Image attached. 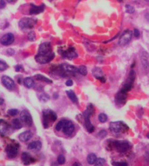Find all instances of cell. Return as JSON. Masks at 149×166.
<instances>
[{
	"mask_svg": "<svg viewBox=\"0 0 149 166\" xmlns=\"http://www.w3.org/2000/svg\"><path fill=\"white\" fill-rule=\"evenodd\" d=\"M145 18H146V19L148 21H149V13H147V14H145Z\"/></svg>",
	"mask_w": 149,
	"mask_h": 166,
	"instance_id": "obj_49",
	"label": "cell"
},
{
	"mask_svg": "<svg viewBox=\"0 0 149 166\" xmlns=\"http://www.w3.org/2000/svg\"><path fill=\"white\" fill-rule=\"evenodd\" d=\"M126 97H127V93L120 90L119 92L116 94V97H115V100H116V102L118 104L124 105V103H126Z\"/></svg>",
	"mask_w": 149,
	"mask_h": 166,
	"instance_id": "obj_17",
	"label": "cell"
},
{
	"mask_svg": "<svg viewBox=\"0 0 149 166\" xmlns=\"http://www.w3.org/2000/svg\"><path fill=\"white\" fill-rule=\"evenodd\" d=\"M98 119L100 122L105 123L107 122V120H108V116H107L106 114H104V113H101V114H99Z\"/></svg>",
	"mask_w": 149,
	"mask_h": 166,
	"instance_id": "obj_30",
	"label": "cell"
},
{
	"mask_svg": "<svg viewBox=\"0 0 149 166\" xmlns=\"http://www.w3.org/2000/svg\"><path fill=\"white\" fill-rule=\"evenodd\" d=\"M45 10V4H41V5H35V4H32L31 7L29 9V13L31 15H37L43 12Z\"/></svg>",
	"mask_w": 149,
	"mask_h": 166,
	"instance_id": "obj_19",
	"label": "cell"
},
{
	"mask_svg": "<svg viewBox=\"0 0 149 166\" xmlns=\"http://www.w3.org/2000/svg\"><path fill=\"white\" fill-rule=\"evenodd\" d=\"M28 149L33 150L34 151H38L41 149L42 148V143L39 140H35V141H32L27 146Z\"/></svg>",
	"mask_w": 149,
	"mask_h": 166,
	"instance_id": "obj_22",
	"label": "cell"
},
{
	"mask_svg": "<svg viewBox=\"0 0 149 166\" xmlns=\"http://www.w3.org/2000/svg\"><path fill=\"white\" fill-rule=\"evenodd\" d=\"M105 164V159H103V158H98L97 159L95 162V165L96 166H100V165H104Z\"/></svg>",
	"mask_w": 149,
	"mask_h": 166,
	"instance_id": "obj_37",
	"label": "cell"
},
{
	"mask_svg": "<svg viewBox=\"0 0 149 166\" xmlns=\"http://www.w3.org/2000/svg\"><path fill=\"white\" fill-rule=\"evenodd\" d=\"M27 37H28L29 40L32 41V42L36 40V35H35L34 32L32 31V32H29Z\"/></svg>",
	"mask_w": 149,
	"mask_h": 166,
	"instance_id": "obj_33",
	"label": "cell"
},
{
	"mask_svg": "<svg viewBox=\"0 0 149 166\" xmlns=\"http://www.w3.org/2000/svg\"><path fill=\"white\" fill-rule=\"evenodd\" d=\"M65 84H66L67 87H72L73 85V81L71 79H69L66 81Z\"/></svg>",
	"mask_w": 149,
	"mask_h": 166,
	"instance_id": "obj_44",
	"label": "cell"
},
{
	"mask_svg": "<svg viewBox=\"0 0 149 166\" xmlns=\"http://www.w3.org/2000/svg\"><path fill=\"white\" fill-rule=\"evenodd\" d=\"M147 137H148V138L149 139V132L148 133V135H147Z\"/></svg>",
	"mask_w": 149,
	"mask_h": 166,
	"instance_id": "obj_51",
	"label": "cell"
},
{
	"mask_svg": "<svg viewBox=\"0 0 149 166\" xmlns=\"http://www.w3.org/2000/svg\"><path fill=\"white\" fill-rule=\"evenodd\" d=\"M50 99V96L48 94H46V93H43L42 95H40V100L41 102H43V103H46V102L48 101Z\"/></svg>",
	"mask_w": 149,
	"mask_h": 166,
	"instance_id": "obj_31",
	"label": "cell"
},
{
	"mask_svg": "<svg viewBox=\"0 0 149 166\" xmlns=\"http://www.w3.org/2000/svg\"><path fill=\"white\" fill-rule=\"evenodd\" d=\"M63 126H62V131L65 135L70 136L73 133L75 130V125L71 121L67 120V119H62Z\"/></svg>",
	"mask_w": 149,
	"mask_h": 166,
	"instance_id": "obj_9",
	"label": "cell"
},
{
	"mask_svg": "<svg viewBox=\"0 0 149 166\" xmlns=\"http://www.w3.org/2000/svg\"><path fill=\"white\" fill-rule=\"evenodd\" d=\"M107 135V131L105 130H100L98 132V134H97V137H98L99 138H100V139H103L104 138H105Z\"/></svg>",
	"mask_w": 149,
	"mask_h": 166,
	"instance_id": "obj_36",
	"label": "cell"
},
{
	"mask_svg": "<svg viewBox=\"0 0 149 166\" xmlns=\"http://www.w3.org/2000/svg\"><path fill=\"white\" fill-rule=\"evenodd\" d=\"M6 1L9 3H13L15 2V1H16V0H6Z\"/></svg>",
	"mask_w": 149,
	"mask_h": 166,
	"instance_id": "obj_47",
	"label": "cell"
},
{
	"mask_svg": "<svg viewBox=\"0 0 149 166\" xmlns=\"http://www.w3.org/2000/svg\"><path fill=\"white\" fill-rule=\"evenodd\" d=\"M14 41H15V36L12 33L9 32L1 37V39H0V43L2 46H7L13 43Z\"/></svg>",
	"mask_w": 149,
	"mask_h": 166,
	"instance_id": "obj_13",
	"label": "cell"
},
{
	"mask_svg": "<svg viewBox=\"0 0 149 166\" xmlns=\"http://www.w3.org/2000/svg\"><path fill=\"white\" fill-rule=\"evenodd\" d=\"M10 125L4 119H0V135H5L10 132Z\"/></svg>",
	"mask_w": 149,
	"mask_h": 166,
	"instance_id": "obj_16",
	"label": "cell"
},
{
	"mask_svg": "<svg viewBox=\"0 0 149 166\" xmlns=\"http://www.w3.org/2000/svg\"><path fill=\"white\" fill-rule=\"evenodd\" d=\"M62 126H63V122H62V120H60L59 122L57 123V125H56V130H57V131H60L62 129Z\"/></svg>",
	"mask_w": 149,
	"mask_h": 166,
	"instance_id": "obj_39",
	"label": "cell"
},
{
	"mask_svg": "<svg viewBox=\"0 0 149 166\" xmlns=\"http://www.w3.org/2000/svg\"><path fill=\"white\" fill-rule=\"evenodd\" d=\"M97 159V156H96V154H94V153H90L87 157V162H89V165H94Z\"/></svg>",
	"mask_w": 149,
	"mask_h": 166,
	"instance_id": "obj_27",
	"label": "cell"
},
{
	"mask_svg": "<svg viewBox=\"0 0 149 166\" xmlns=\"http://www.w3.org/2000/svg\"><path fill=\"white\" fill-rule=\"evenodd\" d=\"M113 148L119 153H124L131 149V143L127 140H114L113 141Z\"/></svg>",
	"mask_w": 149,
	"mask_h": 166,
	"instance_id": "obj_6",
	"label": "cell"
},
{
	"mask_svg": "<svg viewBox=\"0 0 149 166\" xmlns=\"http://www.w3.org/2000/svg\"><path fill=\"white\" fill-rule=\"evenodd\" d=\"M66 94H67V96L69 97V99H70L73 103H75V104H77V105L78 104V97L76 96V95H75V93L73 90H67L66 92Z\"/></svg>",
	"mask_w": 149,
	"mask_h": 166,
	"instance_id": "obj_23",
	"label": "cell"
},
{
	"mask_svg": "<svg viewBox=\"0 0 149 166\" xmlns=\"http://www.w3.org/2000/svg\"><path fill=\"white\" fill-rule=\"evenodd\" d=\"M57 119V115L54 111L50 109L44 110L43 111V123L45 128H48L51 123L55 122Z\"/></svg>",
	"mask_w": 149,
	"mask_h": 166,
	"instance_id": "obj_3",
	"label": "cell"
},
{
	"mask_svg": "<svg viewBox=\"0 0 149 166\" xmlns=\"http://www.w3.org/2000/svg\"><path fill=\"white\" fill-rule=\"evenodd\" d=\"M1 84H3L4 87L6 89H7L8 90H13L15 89V82L14 81L11 79L10 77L7 76H3L1 79Z\"/></svg>",
	"mask_w": 149,
	"mask_h": 166,
	"instance_id": "obj_14",
	"label": "cell"
},
{
	"mask_svg": "<svg viewBox=\"0 0 149 166\" xmlns=\"http://www.w3.org/2000/svg\"><path fill=\"white\" fill-rule=\"evenodd\" d=\"M135 77H136L135 72H134V70H132L130 71V73H129V76H128L126 82L124 84V85H123L121 90L124 92H126V93H127L128 92H129V91L132 89V88L133 87V84H134V80H135Z\"/></svg>",
	"mask_w": 149,
	"mask_h": 166,
	"instance_id": "obj_8",
	"label": "cell"
},
{
	"mask_svg": "<svg viewBox=\"0 0 149 166\" xmlns=\"http://www.w3.org/2000/svg\"><path fill=\"white\" fill-rule=\"evenodd\" d=\"M7 68H8L7 64L3 60L0 59V71H4V70H7Z\"/></svg>",
	"mask_w": 149,
	"mask_h": 166,
	"instance_id": "obj_34",
	"label": "cell"
},
{
	"mask_svg": "<svg viewBox=\"0 0 149 166\" xmlns=\"http://www.w3.org/2000/svg\"><path fill=\"white\" fill-rule=\"evenodd\" d=\"M94 106L92 105H89L87 107L86 110L85 111V112L83 113V119H84V125L86 129L87 130V131L90 133H92L94 131L95 128H94V125L91 124L90 117L92 114H94Z\"/></svg>",
	"mask_w": 149,
	"mask_h": 166,
	"instance_id": "obj_2",
	"label": "cell"
},
{
	"mask_svg": "<svg viewBox=\"0 0 149 166\" xmlns=\"http://www.w3.org/2000/svg\"><path fill=\"white\" fill-rule=\"evenodd\" d=\"M55 71L57 72L59 75L63 76V75L78 73V68L73 66V65H68V64H62L56 68Z\"/></svg>",
	"mask_w": 149,
	"mask_h": 166,
	"instance_id": "obj_4",
	"label": "cell"
},
{
	"mask_svg": "<svg viewBox=\"0 0 149 166\" xmlns=\"http://www.w3.org/2000/svg\"><path fill=\"white\" fill-rule=\"evenodd\" d=\"M110 129L114 133H125L129 127L123 122H113L110 123Z\"/></svg>",
	"mask_w": 149,
	"mask_h": 166,
	"instance_id": "obj_7",
	"label": "cell"
},
{
	"mask_svg": "<svg viewBox=\"0 0 149 166\" xmlns=\"http://www.w3.org/2000/svg\"><path fill=\"white\" fill-rule=\"evenodd\" d=\"M37 19L32 18H23L21 19L18 22V26L21 30L32 29L37 24Z\"/></svg>",
	"mask_w": 149,
	"mask_h": 166,
	"instance_id": "obj_5",
	"label": "cell"
},
{
	"mask_svg": "<svg viewBox=\"0 0 149 166\" xmlns=\"http://www.w3.org/2000/svg\"><path fill=\"white\" fill-rule=\"evenodd\" d=\"M61 54H62V57L65 59H73L76 58L78 57L75 49L73 47L69 48L66 51H62V52L59 51Z\"/></svg>",
	"mask_w": 149,
	"mask_h": 166,
	"instance_id": "obj_15",
	"label": "cell"
},
{
	"mask_svg": "<svg viewBox=\"0 0 149 166\" xmlns=\"http://www.w3.org/2000/svg\"><path fill=\"white\" fill-rule=\"evenodd\" d=\"M65 157L63 155V154H59L58 158H57V162L59 165H62V164H65Z\"/></svg>",
	"mask_w": 149,
	"mask_h": 166,
	"instance_id": "obj_35",
	"label": "cell"
},
{
	"mask_svg": "<svg viewBox=\"0 0 149 166\" xmlns=\"http://www.w3.org/2000/svg\"><path fill=\"white\" fill-rule=\"evenodd\" d=\"M145 1H148V2H149V0H145Z\"/></svg>",
	"mask_w": 149,
	"mask_h": 166,
	"instance_id": "obj_52",
	"label": "cell"
},
{
	"mask_svg": "<svg viewBox=\"0 0 149 166\" xmlns=\"http://www.w3.org/2000/svg\"><path fill=\"white\" fill-rule=\"evenodd\" d=\"M34 79L37 81H43V82H46L47 84H52V81L50 80L48 78H46V76H43L41 74H37L34 76Z\"/></svg>",
	"mask_w": 149,
	"mask_h": 166,
	"instance_id": "obj_25",
	"label": "cell"
},
{
	"mask_svg": "<svg viewBox=\"0 0 149 166\" xmlns=\"http://www.w3.org/2000/svg\"><path fill=\"white\" fill-rule=\"evenodd\" d=\"M15 71L16 72H20V71H21L22 69H23V67L21 66V65H18L15 66Z\"/></svg>",
	"mask_w": 149,
	"mask_h": 166,
	"instance_id": "obj_45",
	"label": "cell"
},
{
	"mask_svg": "<svg viewBox=\"0 0 149 166\" xmlns=\"http://www.w3.org/2000/svg\"><path fill=\"white\" fill-rule=\"evenodd\" d=\"M18 114V110L15 109V108H12V109H9L7 111V114H9L10 116H14Z\"/></svg>",
	"mask_w": 149,
	"mask_h": 166,
	"instance_id": "obj_38",
	"label": "cell"
},
{
	"mask_svg": "<svg viewBox=\"0 0 149 166\" xmlns=\"http://www.w3.org/2000/svg\"><path fill=\"white\" fill-rule=\"evenodd\" d=\"M23 84L26 88H32L34 84V80L32 79L31 77H26L23 79Z\"/></svg>",
	"mask_w": 149,
	"mask_h": 166,
	"instance_id": "obj_26",
	"label": "cell"
},
{
	"mask_svg": "<svg viewBox=\"0 0 149 166\" xmlns=\"http://www.w3.org/2000/svg\"><path fill=\"white\" fill-rule=\"evenodd\" d=\"M113 165L116 166H126L128 165V163L126 162H114Z\"/></svg>",
	"mask_w": 149,
	"mask_h": 166,
	"instance_id": "obj_40",
	"label": "cell"
},
{
	"mask_svg": "<svg viewBox=\"0 0 149 166\" xmlns=\"http://www.w3.org/2000/svg\"><path fill=\"white\" fill-rule=\"evenodd\" d=\"M4 99H3L2 97H0V106L4 103Z\"/></svg>",
	"mask_w": 149,
	"mask_h": 166,
	"instance_id": "obj_46",
	"label": "cell"
},
{
	"mask_svg": "<svg viewBox=\"0 0 149 166\" xmlns=\"http://www.w3.org/2000/svg\"><path fill=\"white\" fill-rule=\"evenodd\" d=\"M132 37V32L130 30H126L120 37L118 40V45L121 46H125L131 41Z\"/></svg>",
	"mask_w": 149,
	"mask_h": 166,
	"instance_id": "obj_11",
	"label": "cell"
},
{
	"mask_svg": "<svg viewBox=\"0 0 149 166\" xmlns=\"http://www.w3.org/2000/svg\"><path fill=\"white\" fill-rule=\"evenodd\" d=\"M12 127H13L14 129H15V130H20L22 127L21 121L19 119H14L12 121Z\"/></svg>",
	"mask_w": 149,
	"mask_h": 166,
	"instance_id": "obj_28",
	"label": "cell"
},
{
	"mask_svg": "<svg viewBox=\"0 0 149 166\" xmlns=\"http://www.w3.org/2000/svg\"><path fill=\"white\" fill-rule=\"evenodd\" d=\"M133 35H134V36L136 38H138L139 37H140V31H139L137 29H134V32H133Z\"/></svg>",
	"mask_w": 149,
	"mask_h": 166,
	"instance_id": "obj_41",
	"label": "cell"
},
{
	"mask_svg": "<svg viewBox=\"0 0 149 166\" xmlns=\"http://www.w3.org/2000/svg\"><path fill=\"white\" fill-rule=\"evenodd\" d=\"M55 57L52 51V46L49 42H45L40 44L38 53L35 56V60L37 63L44 65L51 62Z\"/></svg>",
	"mask_w": 149,
	"mask_h": 166,
	"instance_id": "obj_1",
	"label": "cell"
},
{
	"mask_svg": "<svg viewBox=\"0 0 149 166\" xmlns=\"http://www.w3.org/2000/svg\"><path fill=\"white\" fill-rule=\"evenodd\" d=\"M58 97H59V95H58V94H57V93H55V94H54V98L55 99V100H56V99L58 98Z\"/></svg>",
	"mask_w": 149,
	"mask_h": 166,
	"instance_id": "obj_48",
	"label": "cell"
},
{
	"mask_svg": "<svg viewBox=\"0 0 149 166\" xmlns=\"http://www.w3.org/2000/svg\"><path fill=\"white\" fill-rule=\"evenodd\" d=\"M18 144H8L5 148L6 154H7V157L10 159H13L18 155Z\"/></svg>",
	"mask_w": 149,
	"mask_h": 166,
	"instance_id": "obj_10",
	"label": "cell"
},
{
	"mask_svg": "<svg viewBox=\"0 0 149 166\" xmlns=\"http://www.w3.org/2000/svg\"><path fill=\"white\" fill-rule=\"evenodd\" d=\"M73 165H81V164H80V163H77V162H75V163L73 164Z\"/></svg>",
	"mask_w": 149,
	"mask_h": 166,
	"instance_id": "obj_50",
	"label": "cell"
},
{
	"mask_svg": "<svg viewBox=\"0 0 149 166\" xmlns=\"http://www.w3.org/2000/svg\"><path fill=\"white\" fill-rule=\"evenodd\" d=\"M21 160L24 165H29L35 162V159L29 153L23 152L21 154Z\"/></svg>",
	"mask_w": 149,
	"mask_h": 166,
	"instance_id": "obj_20",
	"label": "cell"
},
{
	"mask_svg": "<svg viewBox=\"0 0 149 166\" xmlns=\"http://www.w3.org/2000/svg\"><path fill=\"white\" fill-rule=\"evenodd\" d=\"M92 73L93 76H94L97 80L100 81L102 83H105L106 79H105V76H104V73L101 68H95L93 70Z\"/></svg>",
	"mask_w": 149,
	"mask_h": 166,
	"instance_id": "obj_18",
	"label": "cell"
},
{
	"mask_svg": "<svg viewBox=\"0 0 149 166\" xmlns=\"http://www.w3.org/2000/svg\"><path fill=\"white\" fill-rule=\"evenodd\" d=\"M140 59H141V62H142V65H143L144 68H146L149 65L148 64V54H147L145 51L142 52V54H141Z\"/></svg>",
	"mask_w": 149,
	"mask_h": 166,
	"instance_id": "obj_24",
	"label": "cell"
},
{
	"mask_svg": "<svg viewBox=\"0 0 149 166\" xmlns=\"http://www.w3.org/2000/svg\"><path fill=\"white\" fill-rule=\"evenodd\" d=\"M7 54H8L9 56H12L15 54V51L12 48H8L7 50Z\"/></svg>",
	"mask_w": 149,
	"mask_h": 166,
	"instance_id": "obj_42",
	"label": "cell"
},
{
	"mask_svg": "<svg viewBox=\"0 0 149 166\" xmlns=\"http://www.w3.org/2000/svg\"><path fill=\"white\" fill-rule=\"evenodd\" d=\"M20 119L22 122L24 123L26 126H30L32 125L33 124V119L32 117V115L27 110H23L21 111L20 114Z\"/></svg>",
	"mask_w": 149,
	"mask_h": 166,
	"instance_id": "obj_12",
	"label": "cell"
},
{
	"mask_svg": "<svg viewBox=\"0 0 149 166\" xmlns=\"http://www.w3.org/2000/svg\"><path fill=\"white\" fill-rule=\"evenodd\" d=\"M33 133L30 130H27L23 132H21L20 135H18V139L21 142H27L32 138Z\"/></svg>",
	"mask_w": 149,
	"mask_h": 166,
	"instance_id": "obj_21",
	"label": "cell"
},
{
	"mask_svg": "<svg viewBox=\"0 0 149 166\" xmlns=\"http://www.w3.org/2000/svg\"><path fill=\"white\" fill-rule=\"evenodd\" d=\"M78 73L81 74L83 76H86L88 73L87 68H86V67L85 66V65H81V66L78 68Z\"/></svg>",
	"mask_w": 149,
	"mask_h": 166,
	"instance_id": "obj_29",
	"label": "cell"
},
{
	"mask_svg": "<svg viewBox=\"0 0 149 166\" xmlns=\"http://www.w3.org/2000/svg\"><path fill=\"white\" fill-rule=\"evenodd\" d=\"M6 6V3L4 0H0V9L4 8Z\"/></svg>",
	"mask_w": 149,
	"mask_h": 166,
	"instance_id": "obj_43",
	"label": "cell"
},
{
	"mask_svg": "<svg viewBox=\"0 0 149 166\" xmlns=\"http://www.w3.org/2000/svg\"><path fill=\"white\" fill-rule=\"evenodd\" d=\"M125 8H126V12L129 14L134 13V11H135L134 7H132V6L130 5V4H126V5H125Z\"/></svg>",
	"mask_w": 149,
	"mask_h": 166,
	"instance_id": "obj_32",
	"label": "cell"
}]
</instances>
